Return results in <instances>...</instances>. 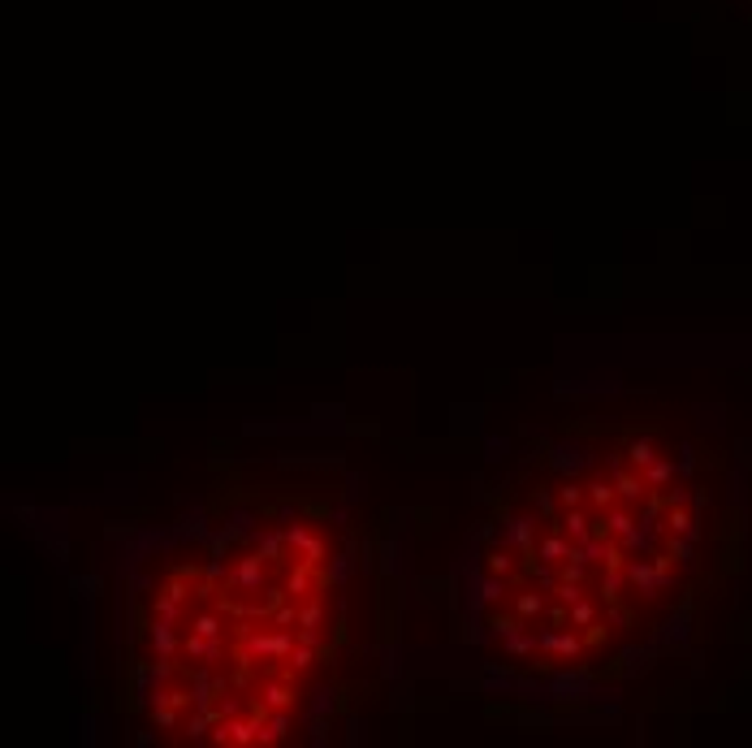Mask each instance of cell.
<instances>
[{
	"label": "cell",
	"mask_w": 752,
	"mask_h": 748,
	"mask_svg": "<svg viewBox=\"0 0 752 748\" xmlns=\"http://www.w3.org/2000/svg\"><path fill=\"white\" fill-rule=\"evenodd\" d=\"M709 524L696 454L653 424H571L506 476L463 554V627L502 679L623 675L692 597Z\"/></svg>",
	"instance_id": "6da1fadb"
},
{
	"label": "cell",
	"mask_w": 752,
	"mask_h": 748,
	"mask_svg": "<svg viewBox=\"0 0 752 748\" xmlns=\"http://www.w3.org/2000/svg\"><path fill=\"white\" fill-rule=\"evenodd\" d=\"M351 545L307 497L260 493L160 528L130 558L126 670L164 744H281L346 640Z\"/></svg>",
	"instance_id": "7a4b0ae2"
}]
</instances>
